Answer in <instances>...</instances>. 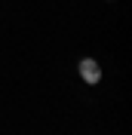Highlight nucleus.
I'll return each instance as SVG.
<instances>
[{
  "label": "nucleus",
  "instance_id": "nucleus-1",
  "mask_svg": "<svg viewBox=\"0 0 132 135\" xmlns=\"http://www.w3.org/2000/svg\"><path fill=\"white\" fill-rule=\"evenodd\" d=\"M77 71H80V77H83V80H86L89 86L101 80V68H98V61H92V59H83Z\"/></svg>",
  "mask_w": 132,
  "mask_h": 135
}]
</instances>
